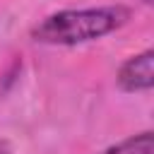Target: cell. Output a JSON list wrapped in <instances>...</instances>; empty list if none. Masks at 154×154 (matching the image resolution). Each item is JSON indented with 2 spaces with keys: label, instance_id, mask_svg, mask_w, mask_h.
Returning <instances> with one entry per match:
<instances>
[{
  "label": "cell",
  "instance_id": "obj_1",
  "mask_svg": "<svg viewBox=\"0 0 154 154\" xmlns=\"http://www.w3.org/2000/svg\"><path fill=\"white\" fill-rule=\"evenodd\" d=\"M128 19H130V10L123 5L60 10L41 19L31 29V38L48 46H77L120 29Z\"/></svg>",
  "mask_w": 154,
  "mask_h": 154
},
{
  "label": "cell",
  "instance_id": "obj_2",
  "mask_svg": "<svg viewBox=\"0 0 154 154\" xmlns=\"http://www.w3.org/2000/svg\"><path fill=\"white\" fill-rule=\"evenodd\" d=\"M118 89L132 94V91H149L154 87V51L147 48L132 58H128L118 75H116Z\"/></svg>",
  "mask_w": 154,
  "mask_h": 154
},
{
  "label": "cell",
  "instance_id": "obj_3",
  "mask_svg": "<svg viewBox=\"0 0 154 154\" xmlns=\"http://www.w3.org/2000/svg\"><path fill=\"white\" fill-rule=\"evenodd\" d=\"M101 154H154V135L149 130L132 135L128 140H120L118 144L103 149Z\"/></svg>",
  "mask_w": 154,
  "mask_h": 154
},
{
  "label": "cell",
  "instance_id": "obj_4",
  "mask_svg": "<svg viewBox=\"0 0 154 154\" xmlns=\"http://www.w3.org/2000/svg\"><path fill=\"white\" fill-rule=\"evenodd\" d=\"M0 154H12V149H10L7 142H0Z\"/></svg>",
  "mask_w": 154,
  "mask_h": 154
}]
</instances>
